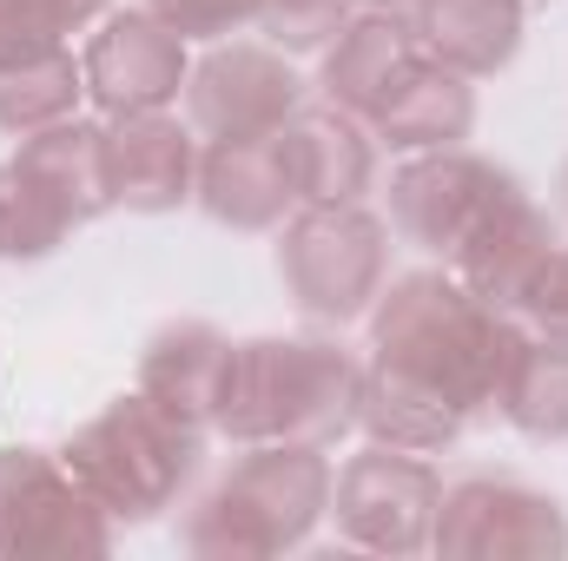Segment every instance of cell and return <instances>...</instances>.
<instances>
[{
	"mask_svg": "<svg viewBox=\"0 0 568 561\" xmlns=\"http://www.w3.org/2000/svg\"><path fill=\"white\" fill-rule=\"evenodd\" d=\"M516 310L476 297L456 272H410L390 278L371 304V364L417 377L436 397H449L463 417L496 410V390L523 350Z\"/></svg>",
	"mask_w": 568,
	"mask_h": 561,
	"instance_id": "obj_1",
	"label": "cell"
},
{
	"mask_svg": "<svg viewBox=\"0 0 568 561\" xmlns=\"http://www.w3.org/2000/svg\"><path fill=\"white\" fill-rule=\"evenodd\" d=\"M364 364L337 337H245L225 357L212 429L232 442H311L331 449L357 429Z\"/></svg>",
	"mask_w": 568,
	"mask_h": 561,
	"instance_id": "obj_2",
	"label": "cell"
},
{
	"mask_svg": "<svg viewBox=\"0 0 568 561\" xmlns=\"http://www.w3.org/2000/svg\"><path fill=\"white\" fill-rule=\"evenodd\" d=\"M331 516V462L311 442H245V456L185 509L179 549L199 561H265L311 542Z\"/></svg>",
	"mask_w": 568,
	"mask_h": 561,
	"instance_id": "obj_3",
	"label": "cell"
},
{
	"mask_svg": "<svg viewBox=\"0 0 568 561\" xmlns=\"http://www.w3.org/2000/svg\"><path fill=\"white\" fill-rule=\"evenodd\" d=\"M60 456L113 522H152L199 476L205 422L172 417L165 404L133 390V397H113L93 422H80Z\"/></svg>",
	"mask_w": 568,
	"mask_h": 561,
	"instance_id": "obj_4",
	"label": "cell"
},
{
	"mask_svg": "<svg viewBox=\"0 0 568 561\" xmlns=\"http://www.w3.org/2000/svg\"><path fill=\"white\" fill-rule=\"evenodd\" d=\"M278 278L317 324H351L390 284V225L357 205H297L278 238Z\"/></svg>",
	"mask_w": 568,
	"mask_h": 561,
	"instance_id": "obj_5",
	"label": "cell"
},
{
	"mask_svg": "<svg viewBox=\"0 0 568 561\" xmlns=\"http://www.w3.org/2000/svg\"><path fill=\"white\" fill-rule=\"evenodd\" d=\"M113 549V516L87 496L67 456L0 449V555L13 561H80Z\"/></svg>",
	"mask_w": 568,
	"mask_h": 561,
	"instance_id": "obj_6",
	"label": "cell"
},
{
	"mask_svg": "<svg viewBox=\"0 0 568 561\" xmlns=\"http://www.w3.org/2000/svg\"><path fill=\"white\" fill-rule=\"evenodd\" d=\"M436 502H443V476L424 456L390 442H371L331 476V522L364 555H424Z\"/></svg>",
	"mask_w": 568,
	"mask_h": 561,
	"instance_id": "obj_7",
	"label": "cell"
},
{
	"mask_svg": "<svg viewBox=\"0 0 568 561\" xmlns=\"http://www.w3.org/2000/svg\"><path fill=\"white\" fill-rule=\"evenodd\" d=\"M429 549L449 561H562L568 516L556 496L516 476H469L443 489Z\"/></svg>",
	"mask_w": 568,
	"mask_h": 561,
	"instance_id": "obj_8",
	"label": "cell"
},
{
	"mask_svg": "<svg viewBox=\"0 0 568 561\" xmlns=\"http://www.w3.org/2000/svg\"><path fill=\"white\" fill-rule=\"evenodd\" d=\"M304 106V80L272 40H212L185 73V120L199 140H272Z\"/></svg>",
	"mask_w": 568,
	"mask_h": 561,
	"instance_id": "obj_9",
	"label": "cell"
},
{
	"mask_svg": "<svg viewBox=\"0 0 568 561\" xmlns=\"http://www.w3.org/2000/svg\"><path fill=\"white\" fill-rule=\"evenodd\" d=\"M516 185L509 165L469 152V145H443V152H410V165H397L390 178V232L404 245H417L429 258H456V245L469 238V225Z\"/></svg>",
	"mask_w": 568,
	"mask_h": 561,
	"instance_id": "obj_10",
	"label": "cell"
},
{
	"mask_svg": "<svg viewBox=\"0 0 568 561\" xmlns=\"http://www.w3.org/2000/svg\"><path fill=\"white\" fill-rule=\"evenodd\" d=\"M185 33H172L152 7H126V13H106L100 33L87 40L80 53V73H87V100L113 120V113H159L185 93Z\"/></svg>",
	"mask_w": 568,
	"mask_h": 561,
	"instance_id": "obj_11",
	"label": "cell"
},
{
	"mask_svg": "<svg viewBox=\"0 0 568 561\" xmlns=\"http://www.w3.org/2000/svg\"><path fill=\"white\" fill-rule=\"evenodd\" d=\"M106 152V192L126 212H179L192 205L199 185V133L179 126L165 106L159 113H113L100 126Z\"/></svg>",
	"mask_w": 568,
	"mask_h": 561,
	"instance_id": "obj_12",
	"label": "cell"
},
{
	"mask_svg": "<svg viewBox=\"0 0 568 561\" xmlns=\"http://www.w3.org/2000/svg\"><path fill=\"white\" fill-rule=\"evenodd\" d=\"M278 165L297 205H357L377 178V140L357 113L337 106H297L278 133Z\"/></svg>",
	"mask_w": 568,
	"mask_h": 561,
	"instance_id": "obj_13",
	"label": "cell"
},
{
	"mask_svg": "<svg viewBox=\"0 0 568 561\" xmlns=\"http://www.w3.org/2000/svg\"><path fill=\"white\" fill-rule=\"evenodd\" d=\"M562 238H556V225H549V212L523 192V178L469 225V238L456 245V278L469 284L476 297H489V304H503V310H516V297L529 290L536 278V265L556 252Z\"/></svg>",
	"mask_w": 568,
	"mask_h": 561,
	"instance_id": "obj_14",
	"label": "cell"
},
{
	"mask_svg": "<svg viewBox=\"0 0 568 561\" xmlns=\"http://www.w3.org/2000/svg\"><path fill=\"white\" fill-rule=\"evenodd\" d=\"M192 198L205 205V218H219L232 232H272L297 212L272 140H205Z\"/></svg>",
	"mask_w": 568,
	"mask_h": 561,
	"instance_id": "obj_15",
	"label": "cell"
},
{
	"mask_svg": "<svg viewBox=\"0 0 568 561\" xmlns=\"http://www.w3.org/2000/svg\"><path fill=\"white\" fill-rule=\"evenodd\" d=\"M410 60H417V33H410V20H404V13H390V7H364V13H357V20H344V33L324 47L317 93H324V106L371 120V113H377V100L404 80V67H410Z\"/></svg>",
	"mask_w": 568,
	"mask_h": 561,
	"instance_id": "obj_16",
	"label": "cell"
},
{
	"mask_svg": "<svg viewBox=\"0 0 568 561\" xmlns=\"http://www.w3.org/2000/svg\"><path fill=\"white\" fill-rule=\"evenodd\" d=\"M371 140L390 145V152H443V145H463L476 133V86L436 60H410L404 80L377 100V113L364 120Z\"/></svg>",
	"mask_w": 568,
	"mask_h": 561,
	"instance_id": "obj_17",
	"label": "cell"
},
{
	"mask_svg": "<svg viewBox=\"0 0 568 561\" xmlns=\"http://www.w3.org/2000/svg\"><path fill=\"white\" fill-rule=\"evenodd\" d=\"M410 33L424 60L489 80L523 47V0H410Z\"/></svg>",
	"mask_w": 568,
	"mask_h": 561,
	"instance_id": "obj_18",
	"label": "cell"
},
{
	"mask_svg": "<svg viewBox=\"0 0 568 561\" xmlns=\"http://www.w3.org/2000/svg\"><path fill=\"white\" fill-rule=\"evenodd\" d=\"M225 357H232V337H219L205 317H172V324H159L145 337L140 390L152 404H165L172 417L212 429V397H219Z\"/></svg>",
	"mask_w": 568,
	"mask_h": 561,
	"instance_id": "obj_19",
	"label": "cell"
},
{
	"mask_svg": "<svg viewBox=\"0 0 568 561\" xmlns=\"http://www.w3.org/2000/svg\"><path fill=\"white\" fill-rule=\"evenodd\" d=\"M357 429H371V442H390V449H410V456H436L449 449L469 417L436 397L417 377H397L384 364H364V397H357Z\"/></svg>",
	"mask_w": 568,
	"mask_h": 561,
	"instance_id": "obj_20",
	"label": "cell"
},
{
	"mask_svg": "<svg viewBox=\"0 0 568 561\" xmlns=\"http://www.w3.org/2000/svg\"><path fill=\"white\" fill-rule=\"evenodd\" d=\"M53 198L73 225H93L100 212H113V192H106V152H100V126L87 120H60V126H40L27 133L13 152Z\"/></svg>",
	"mask_w": 568,
	"mask_h": 561,
	"instance_id": "obj_21",
	"label": "cell"
},
{
	"mask_svg": "<svg viewBox=\"0 0 568 561\" xmlns=\"http://www.w3.org/2000/svg\"><path fill=\"white\" fill-rule=\"evenodd\" d=\"M496 410L529 442H568V344L523 337V350L496 390Z\"/></svg>",
	"mask_w": 568,
	"mask_h": 561,
	"instance_id": "obj_22",
	"label": "cell"
},
{
	"mask_svg": "<svg viewBox=\"0 0 568 561\" xmlns=\"http://www.w3.org/2000/svg\"><path fill=\"white\" fill-rule=\"evenodd\" d=\"M80 100H87V73H80V60L67 47H53L40 60H7L0 67V133H13V140L73 120Z\"/></svg>",
	"mask_w": 568,
	"mask_h": 561,
	"instance_id": "obj_23",
	"label": "cell"
},
{
	"mask_svg": "<svg viewBox=\"0 0 568 561\" xmlns=\"http://www.w3.org/2000/svg\"><path fill=\"white\" fill-rule=\"evenodd\" d=\"M73 232H80V225L60 212V198H53L20 159H7V165H0V258H7V265H33V258L60 252Z\"/></svg>",
	"mask_w": 568,
	"mask_h": 561,
	"instance_id": "obj_24",
	"label": "cell"
},
{
	"mask_svg": "<svg viewBox=\"0 0 568 561\" xmlns=\"http://www.w3.org/2000/svg\"><path fill=\"white\" fill-rule=\"evenodd\" d=\"M113 0H0V67L67 47V33H80Z\"/></svg>",
	"mask_w": 568,
	"mask_h": 561,
	"instance_id": "obj_25",
	"label": "cell"
},
{
	"mask_svg": "<svg viewBox=\"0 0 568 561\" xmlns=\"http://www.w3.org/2000/svg\"><path fill=\"white\" fill-rule=\"evenodd\" d=\"M344 20H351V0H265V13H258L265 40L278 53H317V47H331L344 33Z\"/></svg>",
	"mask_w": 568,
	"mask_h": 561,
	"instance_id": "obj_26",
	"label": "cell"
},
{
	"mask_svg": "<svg viewBox=\"0 0 568 561\" xmlns=\"http://www.w3.org/2000/svg\"><path fill=\"white\" fill-rule=\"evenodd\" d=\"M516 324L529 337H542V344H568V245H556L536 265L529 290L516 297Z\"/></svg>",
	"mask_w": 568,
	"mask_h": 561,
	"instance_id": "obj_27",
	"label": "cell"
},
{
	"mask_svg": "<svg viewBox=\"0 0 568 561\" xmlns=\"http://www.w3.org/2000/svg\"><path fill=\"white\" fill-rule=\"evenodd\" d=\"M145 7L185 40H232L245 27H258V13H265V0H145Z\"/></svg>",
	"mask_w": 568,
	"mask_h": 561,
	"instance_id": "obj_28",
	"label": "cell"
},
{
	"mask_svg": "<svg viewBox=\"0 0 568 561\" xmlns=\"http://www.w3.org/2000/svg\"><path fill=\"white\" fill-rule=\"evenodd\" d=\"M351 7H390V13H404L410 0H351Z\"/></svg>",
	"mask_w": 568,
	"mask_h": 561,
	"instance_id": "obj_29",
	"label": "cell"
},
{
	"mask_svg": "<svg viewBox=\"0 0 568 561\" xmlns=\"http://www.w3.org/2000/svg\"><path fill=\"white\" fill-rule=\"evenodd\" d=\"M562 212H568V165H562Z\"/></svg>",
	"mask_w": 568,
	"mask_h": 561,
	"instance_id": "obj_30",
	"label": "cell"
}]
</instances>
